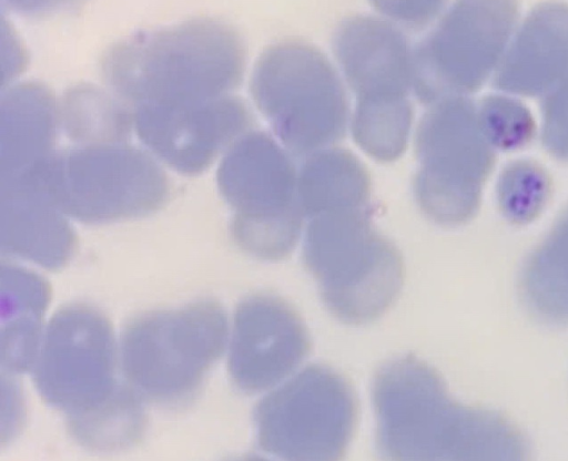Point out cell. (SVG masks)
<instances>
[{
	"label": "cell",
	"instance_id": "cell-1",
	"mask_svg": "<svg viewBox=\"0 0 568 461\" xmlns=\"http://www.w3.org/2000/svg\"><path fill=\"white\" fill-rule=\"evenodd\" d=\"M378 452L389 460H525L529 442L503 414L454 400L413 356L393 359L372 388Z\"/></svg>",
	"mask_w": 568,
	"mask_h": 461
},
{
	"label": "cell",
	"instance_id": "cell-2",
	"mask_svg": "<svg viewBox=\"0 0 568 461\" xmlns=\"http://www.w3.org/2000/svg\"><path fill=\"white\" fill-rule=\"evenodd\" d=\"M244 66L239 34L227 24L207 19L139 32L112 47L102 61L108 84L135 107L225 95L241 82Z\"/></svg>",
	"mask_w": 568,
	"mask_h": 461
},
{
	"label": "cell",
	"instance_id": "cell-3",
	"mask_svg": "<svg viewBox=\"0 0 568 461\" xmlns=\"http://www.w3.org/2000/svg\"><path fill=\"white\" fill-rule=\"evenodd\" d=\"M303 259L328 310L349 324L378 318L403 285L402 256L374 229L368 209L312 217Z\"/></svg>",
	"mask_w": 568,
	"mask_h": 461
},
{
	"label": "cell",
	"instance_id": "cell-4",
	"mask_svg": "<svg viewBox=\"0 0 568 461\" xmlns=\"http://www.w3.org/2000/svg\"><path fill=\"white\" fill-rule=\"evenodd\" d=\"M65 214L89 224L139 217L168 197V180L144 152L122 143L52 153L23 173Z\"/></svg>",
	"mask_w": 568,
	"mask_h": 461
},
{
	"label": "cell",
	"instance_id": "cell-5",
	"mask_svg": "<svg viewBox=\"0 0 568 461\" xmlns=\"http://www.w3.org/2000/svg\"><path fill=\"white\" fill-rule=\"evenodd\" d=\"M255 104L295 156H308L343 137L347 101L342 82L316 48L285 41L266 49L251 79Z\"/></svg>",
	"mask_w": 568,
	"mask_h": 461
},
{
	"label": "cell",
	"instance_id": "cell-6",
	"mask_svg": "<svg viewBox=\"0 0 568 461\" xmlns=\"http://www.w3.org/2000/svg\"><path fill=\"white\" fill-rule=\"evenodd\" d=\"M226 339V315L216 301L150 313L122 335V369L144 397L161 403L182 401L199 389Z\"/></svg>",
	"mask_w": 568,
	"mask_h": 461
},
{
	"label": "cell",
	"instance_id": "cell-7",
	"mask_svg": "<svg viewBox=\"0 0 568 461\" xmlns=\"http://www.w3.org/2000/svg\"><path fill=\"white\" fill-rule=\"evenodd\" d=\"M217 185L235 214L232 234L250 254L267 260L294 248L304 217L297 198V172L267 134L237 139L217 170Z\"/></svg>",
	"mask_w": 568,
	"mask_h": 461
},
{
	"label": "cell",
	"instance_id": "cell-8",
	"mask_svg": "<svg viewBox=\"0 0 568 461\" xmlns=\"http://www.w3.org/2000/svg\"><path fill=\"white\" fill-rule=\"evenodd\" d=\"M432 105L416 133L419 167L415 197L429 219L458 226L479 208L496 150L483 132L477 105L469 99L453 96Z\"/></svg>",
	"mask_w": 568,
	"mask_h": 461
},
{
	"label": "cell",
	"instance_id": "cell-9",
	"mask_svg": "<svg viewBox=\"0 0 568 461\" xmlns=\"http://www.w3.org/2000/svg\"><path fill=\"white\" fill-rule=\"evenodd\" d=\"M254 420L262 451L284 460L334 461L347 450L357 422L348 381L312 365L265 396Z\"/></svg>",
	"mask_w": 568,
	"mask_h": 461
},
{
	"label": "cell",
	"instance_id": "cell-10",
	"mask_svg": "<svg viewBox=\"0 0 568 461\" xmlns=\"http://www.w3.org/2000/svg\"><path fill=\"white\" fill-rule=\"evenodd\" d=\"M518 16V0H456L413 51L417 98L434 104L481 88L499 65Z\"/></svg>",
	"mask_w": 568,
	"mask_h": 461
},
{
	"label": "cell",
	"instance_id": "cell-11",
	"mask_svg": "<svg viewBox=\"0 0 568 461\" xmlns=\"http://www.w3.org/2000/svg\"><path fill=\"white\" fill-rule=\"evenodd\" d=\"M115 341L98 309L72 304L48 324L37 360L34 383L42 399L78 418L101 407L118 389Z\"/></svg>",
	"mask_w": 568,
	"mask_h": 461
},
{
	"label": "cell",
	"instance_id": "cell-12",
	"mask_svg": "<svg viewBox=\"0 0 568 461\" xmlns=\"http://www.w3.org/2000/svg\"><path fill=\"white\" fill-rule=\"evenodd\" d=\"M334 52L356 95L354 120L413 113V51L390 22L369 16L343 21L334 34Z\"/></svg>",
	"mask_w": 568,
	"mask_h": 461
},
{
	"label": "cell",
	"instance_id": "cell-13",
	"mask_svg": "<svg viewBox=\"0 0 568 461\" xmlns=\"http://www.w3.org/2000/svg\"><path fill=\"white\" fill-rule=\"evenodd\" d=\"M250 123L245 104L227 94L179 105L143 104L133 114L141 141L186 175L204 171Z\"/></svg>",
	"mask_w": 568,
	"mask_h": 461
},
{
	"label": "cell",
	"instance_id": "cell-14",
	"mask_svg": "<svg viewBox=\"0 0 568 461\" xmlns=\"http://www.w3.org/2000/svg\"><path fill=\"white\" fill-rule=\"evenodd\" d=\"M310 346L306 328L288 304L270 295L251 296L234 315L231 378L245 392L265 390L291 373Z\"/></svg>",
	"mask_w": 568,
	"mask_h": 461
},
{
	"label": "cell",
	"instance_id": "cell-15",
	"mask_svg": "<svg viewBox=\"0 0 568 461\" xmlns=\"http://www.w3.org/2000/svg\"><path fill=\"white\" fill-rule=\"evenodd\" d=\"M494 86L524 96L546 94L568 74V6H536L509 42Z\"/></svg>",
	"mask_w": 568,
	"mask_h": 461
},
{
	"label": "cell",
	"instance_id": "cell-16",
	"mask_svg": "<svg viewBox=\"0 0 568 461\" xmlns=\"http://www.w3.org/2000/svg\"><path fill=\"white\" fill-rule=\"evenodd\" d=\"M49 194L38 184L1 185V250L50 270L64 266L74 233Z\"/></svg>",
	"mask_w": 568,
	"mask_h": 461
},
{
	"label": "cell",
	"instance_id": "cell-17",
	"mask_svg": "<svg viewBox=\"0 0 568 461\" xmlns=\"http://www.w3.org/2000/svg\"><path fill=\"white\" fill-rule=\"evenodd\" d=\"M59 109L39 83L11 88L1 101V183L53 153Z\"/></svg>",
	"mask_w": 568,
	"mask_h": 461
},
{
	"label": "cell",
	"instance_id": "cell-18",
	"mask_svg": "<svg viewBox=\"0 0 568 461\" xmlns=\"http://www.w3.org/2000/svg\"><path fill=\"white\" fill-rule=\"evenodd\" d=\"M49 284L11 264L1 267V365L8 372L29 370L38 357Z\"/></svg>",
	"mask_w": 568,
	"mask_h": 461
},
{
	"label": "cell",
	"instance_id": "cell-19",
	"mask_svg": "<svg viewBox=\"0 0 568 461\" xmlns=\"http://www.w3.org/2000/svg\"><path fill=\"white\" fill-rule=\"evenodd\" d=\"M371 181L349 151L326 147L308 156L297 173V198L306 217L368 209Z\"/></svg>",
	"mask_w": 568,
	"mask_h": 461
},
{
	"label": "cell",
	"instance_id": "cell-20",
	"mask_svg": "<svg viewBox=\"0 0 568 461\" xmlns=\"http://www.w3.org/2000/svg\"><path fill=\"white\" fill-rule=\"evenodd\" d=\"M527 310L540 322L568 326V205L527 256L518 280Z\"/></svg>",
	"mask_w": 568,
	"mask_h": 461
},
{
	"label": "cell",
	"instance_id": "cell-21",
	"mask_svg": "<svg viewBox=\"0 0 568 461\" xmlns=\"http://www.w3.org/2000/svg\"><path fill=\"white\" fill-rule=\"evenodd\" d=\"M58 109L67 134L82 145L121 143L133 122L125 106L90 85L68 91Z\"/></svg>",
	"mask_w": 568,
	"mask_h": 461
},
{
	"label": "cell",
	"instance_id": "cell-22",
	"mask_svg": "<svg viewBox=\"0 0 568 461\" xmlns=\"http://www.w3.org/2000/svg\"><path fill=\"white\" fill-rule=\"evenodd\" d=\"M72 436L97 450H113L134 443L143 432L144 413L136 393L119 386L101 407L69 419Z\"/></svg>",
	"mask_w": 568,
	"mask_h": 461
},
{
	"label": "cell",
	"instance_id": "cell-23",
	"mask_svg": "<svg viewBox=\"0 0 568 461\" xmlns=\"http://www.w3.org/2000/svg\"><path fill=\"white\" fill-rule=\"evenodd\" d=\"M551 188V178L539 163L513 161L503 168L497 181L499 209L511 224H528L546 207Z\"/></svg>",
	"mask_w": 568,
	"mask_h": 461
},
{
	"label": "cell",
	"instance_id": "cell-24",
	"mask_svg": "<svg viewBox=\"0 0 568 461\" xmlns=\"http://www.w3.org/2000/svg\"><path fill=\"white\" fill-rule=\"evenodd\" d=\"M477 113L483 132L495 150H519L535 137V120L517 99L497 94L485 96L477 105Z\"/></svg>",
	"mask_w": 568,
	"mask_h": 461
},
{
	"label": "cell",
	"instance_id": "cell-25",
	"mask_svg": "<svg viewBox=\"0 0 568 461\" xmlns=\"http://www.w3.org/2000/svg\"><path fill=\"white\" fill-rule=\"evenodd\" d=\"M541 139L547 152L568 162V74L542 95Z\"/></svg>",
	"mask_w": 568,
	"mask_h": 461
},
{
	"label": "cell",
	"instance_id": "cell-26",
	"mask_svg": "<svg viewBox=\"0 0 568 461\" xmlns=\"http://www.w3.org/2000/svg\"><path fill=\"white\" fill-rule=\"evenodd\" d=\"M372 6L392 21L408 28L420 29L433 21L447 0H369Z\"/></svg>",
	"mask_w": 568,
	"mask_h": 461
},
{
	"label": "cell",
	"instance_id": "cell-27",
	"mask_svg": "<svg viewBox=\"0 0 568 461\" xmlns=\"http://www.w3.org/2000/svg\"><path fill=\"white\" fill-rule=\"evenodd\" d=\"M13 11L29 16L41 17L78 6L84 0H3Z\"/></svg>",
	"mask_w": 568,
	"mask_h": 461
}]
</instances>
